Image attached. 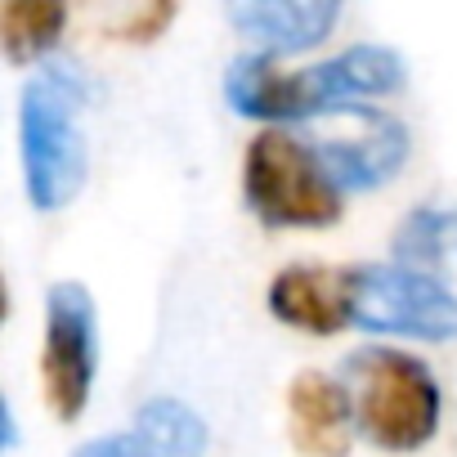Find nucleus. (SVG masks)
I'll use <instances>...</instances> for the list:
<instances>
[{"instance_id": "obj_7", "label": "nucleus", "mask_w": 457, "mask_h": 457, "mask_svg": "<svg viewBox=\"0 0 457 457\" xmlns=\"http://www.w3.org/2000/svg\"><path fill=\"white\" fill-rule=\"evenodd\" d=\"M270 314L310 337H337L354 323V270L287 265L270 283Z\"/></svg>"}, {"instance_id": "obj_3", "label": "nucleus", "mask_w": 457, "mask_h": 457, "mask_svg": "<svg viewBox=\"0 0 457 457\" xmlns=\"http://www.w3.org/2000/svg\"><path fill=\"white\" fill-rule=\"evenodd\" d=\"M341 193L319 148L287 130L256 135L243 157V197L270 228H328L341 220Z\"/></svg>"}, {"instance_id": "obj_5", "label": "nucleus", "mask_w": 457, "mask_h": 457, "mask_svg": "<svg viewBox=\"0 0 457 457\" xmlns=\"http://www.w3.org/2000/svg\"><path fill=\"white\" fill-rule=\"evenodd\" d=\"M99 372V314L95 296L81 283H54L46 292V350L41 381L46 403L59 421H77L90 403Z\"/></svg>"}, {"instance_id": "obj_13", "label": "nucleus", "mask_w": 457, "mask_h": 457, "mask_svg": "<svg viewBox=\"0 0 457 457\" xmlns=\"http://www.w3.org/2000/svg\"><path fill=\"white\" fill-rule=\"evenodd\" d=\"M68 28V0H0V46L14 68L41 63Z\"/></svg>"}, {"instance_id": "obj_14", "label": "nucleus", "mask_w": 457, "mask_h": 457, "mask_svg": "<svg viewBox=\"0 0 457 457\" xmlns=\"http://www.w3.org/2000/svg\"><path fill=\"white\" fill-rule=\"evenodd\" d=\"M81 19L90 32H99L104 41H121V46H148L157 41L179 0H77Z\"/></svg>"}, {"instance_id": "obj_15", "label": "nucleus", "mask_w": 457, "mask_h": 457, "mask_svg": "<svg viewBox=\"0 0 457 457\" xmlns=\"http://www.w3.org/2000/svg\"><path fill=\"white\" fill-rule=\"evenodd\" d=\"M135 430L153 448V457H202L206 421L179 399H148L135 412Z\"/></svg>"}, {"instance_id": "obj_17", "label": "nucleus", "mask_w": 457, "mask_h": 457, "mask_svg": "<svg viewBox=\"0 0 457 457\" xmlns=\"http://www.w3.org/2000/svg\"><path fill=\"white\" fill-rule=\"evenodd\" d=\"M0 417H5V448H14V444H19V421H14V408L5 403V408H0Z\"/></svg>"}, {"instance_id": "obj_1", "label": "nucleus", "mask_w": 457, "mask_h": 457, "mask_svg": "<svg viewBox=\"0 0 457 457\" xmlns=\"http://www.w3.org/2000/svg\"><path fill=\"white\" fill-rule=\"evenodd\" d=\"M341 381L354 399V421L363 439L381 453H417L435 439L444 395L435 372L403 350L390 345H359L341 363Z\"/></svg>"}, {"instance_id": "obj_9", "label": "nucleus", "mask_w": 457, "mask_h": 457, "mask_svg": "<svg viewBox=\"0 0 457 457\" xmlns=\"http://www.w3.org/2000/svg\"><path fill=\"white\" fill-rule=\"evenodd\" d=\"M403 81H408L403 54H395L386 46H354V50L301 72L310 117H323V112H332L341 104H354V99L395 95V90H403Z\"/></svg>"}, {"instance_id": "obj_10", "label": "nucleus", "mask_w": 457, "mask_h": 457, "mask_svg": "<svg viewBox=\"0 0 457 457\" xmlns=\"http://www.w3.org/2000/svg\"><path fill=\"white\" fill-rule=\"evenodd\" d=\"M292 444L310 457H345L354 444V399L350 386L328 372H301L287 390Z\"/></svg>"}, {"instance_id": "obj_16", "label": "nucleus", "mask_w": 457, "mask_h": 457, "mask_svg": "<svg viewBox=\"0 0 457 457\" xmlns=\"http://www.w3.org/2000/svg\"><path fill=\"white\" fill-rule=\"evenodd\" d=\"M72 457H153V448L144 444V435H139V430H130V435L90 439V444H81Z\"/></svg>"}, {"instance_id": "obj_4", "label": "nucleus", "mask_w": 457, "mask_h": 457, "mask_svg": "<svg viewBox=\"0 0 457 457\" xmlns=\"http://www.w3.org/2000/svg\"><path fill=\"white\" fill-rule=\"evenodd\" d=\"M354 323L386 337L457 341V296L408 265H354Z\"/></svg>"}, {"instance_id": "obj_11", "label": "nucleus", "mask_w": 457, "mask_h": 457, "mask_svg": "<svg viewBox=\"0 0 457 457\" xmlns=\"http://www.w3.org/2000/svg\"><path fill=\"white\" fill-rule=\"evenodd\" d=\"M224 99L238 117L252 121H310L301 72H287L278 54H243L224 72Z\"/></svg>"}, {"instance_id": "obj_2", "label": "nucleus", "mask_w": 457, "mask_h": 457, "mask_svg": "<svg viewBox=\"0 0 457 457\" xmlns=\"http://www.w3.org/2000/svg\"><path fill=\"white\" fill-rule=\"evenodd\" d=\"M81 86L68 63H54L46 77L28 81L19 104V148L23 179L37 211H63L86 184V139L77 126Z\"/></svg>"}, {"instance_id": "obj_8", "label": "nucleus", "mask_w": 457, "mask_h": 457, "mask_svg": "<svg viewBox=\"0 0 457 457\" xmlns=\"http://www.w3.org/2000/svg\"><path fill=\"white\" fill-rule=\"evenodd\" d=\"M224 19L265 54H305L341 19V0H224Z\"/></svg>"}, {"instance_id": "obj_6", "label": "nucleus", "mask_w": 457, "mask_h": 457, "mask_svg": "<svg viewBox=\"0 0 457 457\" xmlns=\"http://www.w3.org/2000/svg\"><path fill=\"white\" fill-rule=\"evenodd\" d=\"M345 117H350V130H332L323 135L314 148L323 157V166L332 170V179L341 188H381L386 179H395L408 162V126L395 121L390 112L381 108H368V104H341Z\"/></svg>"}, {"instance_id": "obj_12", "label": "nucleus", "mask_w": 457, "mask_h": 457, "mask_svg": "<svg viewBox=\"0 0 457 457\" xmlns=\"http://www.w3.org/2000/svg\"><path fill=\"white\" fill-rule=\"evenodd\" d=\"M395 261L448 283V274L457 265V211H448V206L408 211V220L395 228Z\"/></svg>"}]
</instances>
